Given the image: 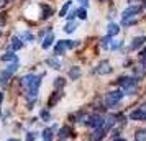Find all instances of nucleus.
Segmentation results:
<instances>
[{
    "mask_svg": "<svg viewBox=\"0 0 146 141\" xmlns=\"http://www.w3.org/2000/svg\"><path fill=\"white\" fill-rule=\"evenodd\" d=\"M8 3V0H0V8H3Z\"/></svg>",
    "mask_w": 146,
    "mask_h": 141,
    "instance_id": "obj_34",
    "label": "nucleus"
},
{
    "mask_svg": "<svg viewBox=\"0 0 146 141\" xmlns=\"http://www.w3.org/2000/svg\"><path fill=\"white\" fill-rule=\"evenodd\" d=\"M123 90H113V92H108L105 95V105L107 107H115L121 99H123Z\"/></svg>",
    "mask_w": 146,
    "mask_h": 141,
    "instance_id": "obj_1",
    "label": "nucleus"
},
{
    "mask_svg": "<svg viewBox=\"0 0 146 141\" xmlns=\"http://www.w3.org/2000/svg\"><path fill=\"white\" fill-rule=\"evenodd\" d=\"M0 36H2V31H0Z\"/></svg>",
    "mask_w": 146,
    "mask_h": 141,
    "instance_id": "obj_41",
    "label": "nucleus"
},
{
    "mask_svg": "<svg viewBox=\"0 0 146 141\" xmlns=\"http://www.w3.org/2000/svg\"><path fill=\"white\" fill-rule=\"evenodd\" d=\"M113 123H115V117H112V115H108L107 118H104V126L108 130V128L113 126Z\"/></svg>",
    "mask_w": 146,
    "mask_h": 141,
    "instance_id": "obj_18",
    "label": "nucleus"
},
{
    "mask_svg": "<svg viewBox=\"0 0 146 141\" xmlns=\"http://www.w3.org/2000/svg\"><path fill=\"white\" fill-rule=\"evenodd\" d=\"M53 130H49L46 128L44 131H43V141H53V133H51Z\"/></svg>",
    "mask_w": 146,
    "mask_h": 141,
    "instance_id": "obj_20",
    "label": "nucleus"
},
{
    "mask_svg": "<svg viewBox=\"0 0 146 141\" xmlns=\"http://www.w3.org/2000/svg\"><path fill=\"white\" fill-rule=\"evenodd\" d=\"M143 10V7H139V5H130L128 8L123 10V13H121V20L123 18H131V17H136Z\"/></svg>",
    "mask_w": 146,
    "mask_h": 141,
    "instance_id": "obj_5",
    "label": "nucleus"
},
{
    "mask_svg": "<svg viewBox=\"0 0 146 141\" xmlns=\"http://www.w3.org/2000/svg\"><path fill=\"white\" fill-rule=\"evenodd\" d=\"M3 25H5V18H2V17H0V28L3 26Z\"/></svg>",
    "mask_w": 146,
    "mask_h": 141,
    "instance_id": "obj_36",
    "label": "nucleus"
},
{
    "mask_svg": "<svg viewBox=\"0 0 146 141\" xmlns=\"http://www.w3.org/2000/svg\"><path fill=\"white\" fill-rule=\"evenodd\" d=\"M2 61H15V62H17V56H15V53L10 51V53H7V54L2 56Z\"/></svg>",
    "mask_w": 146,
    "mask_h": 141,
    "instance_id": "obj_22",
    "label": "nucleus"
},
{
    "mask_svg": "<svg viewBox=\"0 0 146 141\" xmlns=\"http://www.w3.org/2000/svg\"><path fill=\"white\" fill-rule=\"evenodd\" d=\"M64 85H66V81H64L62 77H58V79L54 81V87L56 89H62Z\"/></svg>",
    "mask_w": 146,
    "mask_h": 141,
    "instance_id": "obj_25",
    "label": "nucleus"
},
{
    "mask_svg": "<svg viewBox=\"0 0 146 141\" xmlns=\"http://www.w3.org/2000/svg\"><path fill=\"white\" fill-rule=\"evenodd\" d=\"M130 118L131 120H138V121L146 120V110H133L130 113Z\"/></svg>",
    "mask_w": 146,
    "mask_h": 141,
    "instance_id": "obj_8",
    "label": "nucleus"
},
{
    "mask_svg": "<svg viewBox=\"0 0 146 141\" xmlns=\"http://www.w3.org/2000/svg\"><path fill=\"white\" fill-rule=\"evenodd\" d=\"M104 136H105V130L99 128V130H95V131L90 134V141H100Z\"/></svg>",
    "mask_w": 146,
    "mask_h": 141,
    "instance_id": "obj_9",
    "label": "nucleus"
},
{
    "mask_svg": "<svg viewBox=\"0 0 146 141\" xmlns=\"http://www.w3.org/2000/svg\"><path fill=\"white\" fill-rule=\"evenodd\" d=\"M2 100H3V94L0 92V103H2Z\"/></svg>",
    "mask_w": 146,
    "mask_h": 141,
    "instance_id": "obj_37",
    "label": "nucleus"
},
{
    "mask_svg": "<svg viewBox=\"0 0 146 141\" xmlns=\"http://www.w3.org/2000/svg\"><path fill=\"white\" fill-rule=\"evenodd\" d=\"M21 38H23V40H27V41H33V34H31V33H23V34H21Z\"/></svg>",
    "mask_w": 146,
    "mask_h": 141,
    "instance_id": "obj_29",
    "label": "nucleus"
},
{
    "mask_svg": "<svg viewBox=\"0 0 146 141\" xmlns=\"http://www.w3.org/2000/svg\"><path fill=\"white\" fill-rule=\"evenodd\" d=\"M118 46H121V41H115V43L112 44V48H113V49H117Z\"/></svg>",
    "mask_w": 146,
    "mask_h": 141,
    "instance_id": "obj_33",
    "label": "nucleus"
},
{
    "mask_svg": "<svg viewBox=\"0 0 146 141\" xmlns=\"http://www.w3.org/2000/svg\"><path fill=\"white\" fill-rule=\"evenodd\" d=\"M27 141H35V134L33 133H28L27 134Z\"/></svg>",
    "mask_w": 146,
    "mask_h": 141,
    "instance_id": "obj_32",
    "label": "nucleus"
},
{
    "mask_svg": "<svg viewBox=\"0 0 146 141\" xmlns=\"http://www.w3.org/2000/svg\"><path fill=\"white\" fill-rule=\"evenodd\" d=\"M41 118H44V120H49V113H48L46 110H43V112H41Z\"/></svg>",
    "mask_w": 146,
    "mask_h": 141,
    "instance_id": "obj_30",
    "label": "nucleus"
},
{
    "mask_svg": "<svg viewBox=\"0 0 146 141\" xmlns=\"http://www.w3.org/2000/svg\"><path fill=\"white\" fill-rule=\"evenodd\" d=\"M113 141H125L123 138H117V140H113Z\"/></svg>",
    "mask_w": 146,
    "mask_h": 141,
    "instance_id": "obj_38",
    "label": "nucleus"
},
{
    "mask_svg": "<svg viewBox=\"0 0 146 141\" xmlns=\"http://www.w3.org/2000/svg\"><path fill=\"white\" fill-rule=\"evenodd\" d=\"M69 77L76 81V79H79L80 77V67H71V71H69Z\"/></svg>",
    "mask_w": 146,
    "mask_h": 141,
    "instance_id": "obj_14",
    "label": "nucleus"
},
{
    "mask_svg": "<svg viewBox=\"0 0 146 141\" xmlns=\"http://www.w3.org/2000/svg\"><path fill=\"white\" fill-rule=\"evenodd\" d=\"M133 23H136V18H135V17H131V18H123V20H121V25H133Z\"/></svg>",
    "mask_w": 146,
    "mask_h": 141,
    "instance_id": "obj_27",
    "label": "nucleus"
},
{
    "mask_svg": "<svg viewBox=\"0 0 146 141\" xmlns=\"http://www.w3.org/2000/svg\"><path fill=\"white\" fill-rule=\"evenodd\" d=\"M136 141H146V131H138L136 133Z\"/></svg>",
    "mask_w": 146,
    "mask_h": 141,
    "instance_id": "obj_28",
    "label": "nucleus"
},
{
    "mask_svg": "<svg viewBox=\"0 0 146 141\" xmlns=\"http://www.w3.org/2000/svg\"><path fill=\"white\" fill-rule=\"evenodd\" d=\"M74 17H77V15H76V12H74V10H72L71 13L67 15V20H69V21H72V20H74Z\"/></svg>",
    "mask_w": 146,
    "mask_h": 141,
    "instance_id": "obj_31",
    "label": "nucleus"
},
{
    "mask_svg": "<svg viewBox=\"0 0 146 141\" xmlns=\"http://www.w3.org/2000/svg\"><path fill=\"white\" fill-rule=\"evenodd\" d=\"M80 3H82V8H86L89 5V0H80Z\"/></svg>",
    "mask_w": 146,
    "mask_h": 141,
    "instance_id": "obj_35",
    "label": "nucleus"
},
{
    "mask_svg": "<svg viewBox=\"0 0 146 141\" xmlns=\"http://www.w3.org/2000/svg\"><path fill=\"white\" fill-rule=\"evenodd\" d=\"M95 72L100 75L104 74H108V72H112V67H110V62H107V61H102L99 66H97V69H95Z\"/></svg>",
    "mask_w": 146,
    "mask_h": 141,
    "instance_id": "obj_7",
    "label": "nucleus"
},
{
    "mask_svg": "<svg viewBox=\"0 0 146 141\" xmlns=\"http://www.w3.org/2000/svg\"><path fill=\"white\" fill-rule=\"evenodd\" d=\"M76 15L79 17L80 20H86V18H87V12H86V8H77V10H76Z\"/></svg>",
    "mask_w": 146,
    "mask_h": 141,
    "instance_id": "obj_24",
    "label": "nucleus"
},
{
    "mask_svg": "<svg viewBox=\"0 0 146 141\" xmlns=\"http://www.w3.org/2000/svg\"><path fill=\"white\" fill-rule=\"evenodd\" d=\"M33 77H35L33 74H28V75H25V77H21V87L25 89V90H27V89H28V85L31 84V81H33Z\"/></svg>",
    "mask_w": 146,
    "mask_h": 141,
    "instance_id": "obj_12",
    "label": "nucleus"
},
{
    "mask_svg": "<svg viewBox=\"0 0 146 141\" xmlns=\"http://www.w3.org/2000/svg\"><path fill=\"white\" fill-rule=\"evenodd\" d=\"M71 5H72V2H69L67 0L66 3L62 5V8H61V12H59V17H66V13H67V10L71 8Z\"/></svg>",
    "mask_w": 146,
    "mask_h": 141,
    "instance_id": "obj_19",
    "label": "nucleus"
},
{
    "mask_svg": "<svg viewBox=\"0 0 146 141\" xmlns=\"http://www.w3.org/2000/svg\"><path fill=\"white\" fill-rule=\"evenodd\" d=\"M40 84H41V75H35L33 81H31V84H30V85H28V89H27V95L31 99V100H35V99H36V94H38Z\"/></svg>",
    "mask_w": 146,
    "mask_h": 141,
    "instance_id": "obj_3",
    "label": "nucleus"
},
{
    "mask_svg": "<svg viewBox=\"0 0 146 141\" xmlns=\"http://www.w3.org/2000/svg\"><path fill=\"white\" fill-rule=\"evenodd\" d=\"M87 123H89V126L99 130V128L104 126V118H102L100 115H94V117H90V118H89V121H87Z\"/></svg>",
    "mask_w": 146,
    "mask_h": 141,
    "instance_id": "obj_6",
    "label": "nucleus"
},
{
    "mask_svg": "<svg viewBox=\"0 0 146 141\" xmlns=\"http://www.w3.org/2000/svg\"><path fill=\"white\" fill-rule=\"evenodd\" d=\"M146 41V36H136L135 40L131 41V49H138L139 46H143Z\"/></svg>",
    "mask_w": 146,
    "mask_h": 141,
    "instance_id": "obj_10",
    "label": "nucleus"
},
{
    "mask_svg": "<svg viewBox=\"0 0 146 141\" xmlns=\"http://www.w3.org/2000/svg\"><path fill=\"white\" fill-rule=\"evenodd\" d=\"M102 2H104V0H102Z\"/></svg>",
    "mask_w": 146,
    "mask_h": 141,
    "instance_id": "obj_42",
    "label": "nucleus"
},
{
    "mask_svg": "<svg viewBox=\"0 0 146 141\" xmlns=\"http://www.w3.org/2000/svg\"><path fill=\"white\" fill-rule=\"evenodd\" d=\"M143 7H145V8H146V0H145V3H143Z\"/></svg>",
    "mask_w": 146,
    "mask_h": 141,
    "instance_id": "obj_40",
    "label": "nucleus"
},
{
    "mask_svg": "<svg viewBox=\"0 0 146 141\" xmlns=\"http://www.w3.org/2000/svg\"><path fill=\"white\" fill-rule=\"evenodd\" d=\"M8 141H20V140H15V138H12V140H8Z\"/></svg>",
    "mask_w": 146,
    "mask_h": 141,
    "instance_id": "obj_39",
    "label": "nucleus"
},
{
    "mask_svg": "<svg viewBox=\"0 0 146 141\" xmlns=\"http://www.w3.org/2000/svg\"><path fill=\"white\" fill-rule=\"evenodd\" d=\"M41 8H43V18H49L53 15V10L48 7V5H41Z\"/></svg>",
    "mask_w": 146,
    "mask_h": 141,
    "instance_id": "obj_21",
    "label": "nucleus"
},
{
    "mask_svg": "<svg viewBox=\"0 0 146 141\" xmlns=\"http://www.w3.org/2000/svg\"><path fill=\"white\" fill-rule=\"evenodd\" d=\"M74 46V43L72 41H69V40H62V41H58L56 43V46H54V54H64L67 51V49H71V48Z\"/></svg>",
    "mask_w": 146,
    "mask_h": 141,
    "instance_id": "obj_4",
    "label": "nucleus"
},
{
    "mask_svg": "<svg viewBox=\"0 0 146 141\" xmlns=\"http://www.w3.org/2000/svg\"><path fill=\"white\" fill-rule=\"evenodd\" d=\"M110 40H112V38H110L108 34H107V36H104V38H102V43H100V44H102V48H110Z\"/></svg>",
    "mask_w": 146,
    "mask_h": 141,
    "instance_id": "obj_26",
    "label": "nucleus"
},
{
    "mask_svg": "<svg viewBox=\"0 0 146 141\" xmlns=\"http://www.w3.org/2000/svg\"><path fill=\"white\" fill-rule=\"evenodd\" d=\"M53 41H54V33H48V36L43 40V48H44V49H48V48L53 44Z\"/></svg>",
    "mask_w": 146,
    "mask_h": 141,
    "instance_id": "obj_13",
    "label": "nucleus"
},
{
    "mask_svg": "<svg viewBox=\"0 0 146 141\" xmlns=\"http://www.w3.org/2000/svg\"><path fill=\"white\" fill-rule=\"evenodd\" d=\"M17 69H18V64L13 62V64H10V66H8L7 69L0 74V84H2V87H5V85L8 84V81L12 79V75L17 72Z\"/></svg>",
    "mask_w": 146,
    "mask_h": 141,
    "instance_id": "obj_2",
    "label": "nucleus"
},
{
    "mask_svg": "<svg viewBox=\"0 0 146 141\" xmlns=\"http://www.w3.org/2000/svg\"><path fill=\"white\" fill-rule=\"evenodd\" d=\"M118 33H120V26L115 25V23H110V25H108V36L112 38V36H117Z\"/></svg>",
    "mask_w": 146,
    "mask_h": 141,
    "instance_id": "obj_11",
    "label": "nucleus"
},
{
    "mask_svg": "<svg viewBox=\"0 0 146 141\" xmlns=\"http://www.w3.org/2000/svg\"><path fill=\"white\" fill-rule=\"evenodd\" d=\"M76 28H77V23L76 21H67L66 26H64V31L66 33H72V31H76Z\"/></svg>",
    "mask_w": 146,
    "mask_h": 141,
    "instance_id": "obj_16",
    "label": "nucleus"
},
{
    "mask_svg": "<svg viewBox=\"0 0 146 141\" xmlns=\"http://www.w3.org/2000/svg\"><path fill=\"white\" fill-rule=\"evenodd\" d=\"M69 134H71V128H67V126L61 128V131H59V138H61V140H64V138L69 136Z\"/></svg>",
    "mask_w": 146,
    "mask_h": 141,
    "instance_id": "obj_23",
    "label": "nucleus"
},
{
    "mask_svg": "<svg viewBox=\"0 0 146 141\" xmlns=\"http://www.w3.org/2000/svg\"><path fill=\"white\" fill-rule=\"evenodd\" d=\"M46 64L48 66H51L53 69H61V62L58 59H54V58H49V59H46Z\"/></svg>",
    "mask_w": 146,
    "mask_h": 141,
    "instance_id": "obj_17",
    "label": "nucleus"
},
{
    "mask_svg": "<svg viewBox=\"0 0 146 141\" xmlns=\"http://www.w3.org/2000/svg\"><path fill=\"white\" fill-rule=\"evenodd\" d=\"M21 46H23V43L20 41V38H13L12 40V44H10L12 51H18V49H21Z\"/></svg>",
    "mask_w": 146,
    "mask_h": 141,
    "instance_id": "obj_15",
    "label": "nucleus"
}]
</instances>
